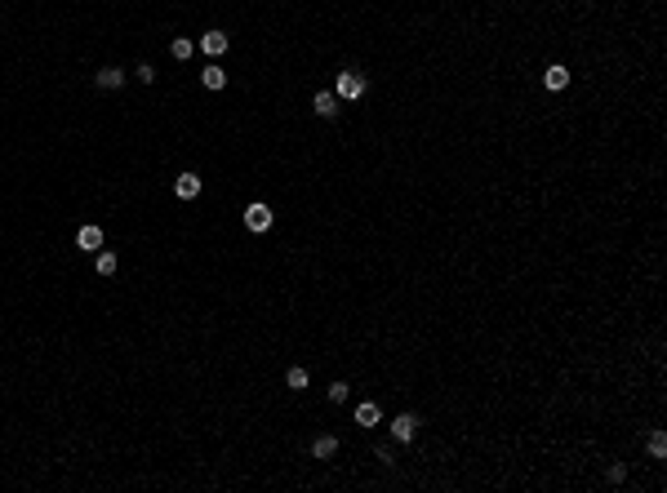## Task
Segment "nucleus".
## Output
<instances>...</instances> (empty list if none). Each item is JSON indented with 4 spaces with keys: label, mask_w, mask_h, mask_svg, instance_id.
Returning <instances> with one entry per match:
<instances>
[{
    "label": "nucleus",
    "mask_w": 667,
    "mask_h": 493,
    "mask_svg": "<svg viewBox=\"0 0 667 493\" xmlns=\"http://www.w3.org/2000/svg\"><path fill=\"white\" fill-rule=\"evenodd\" d=\"M174 196L178 200H196V196H201V174H178L174 178Z\"/></svg>",
    "instance_id": "obj_5"
},
{
    "label": "nucleus",
    "mask_w": 667,
    "mask_h": 493,
    "mask_svg": "<svg viewBox=\"0 0 667 493\" xmlns=\"http://www.w3.org/2000/svg\"><path fill=\"white\" fill-rule=\"evenodd\" d=\"M196 49H201L205 54V58H218V54H227V32H205L201 36V41H196Z\"/></svg>",
    "instance_id": "obj_2"
},
{
    "label": "nucleus",
    "mask_w": 667,
    "mask_h": 493,
    "mask_svg": "<svg viewBox=\"0 0 667 493\" xmlns=\"http://www.w3.org/2000/svg\"><path fill=\"white\" fill-rule=\"evenodd\" d=\"M201 84H205V89H223V84H227V71H223L218 62H210V67L201 71Z\"/></svg>",
    "instance_id": "obj_11"
},
{
    "label": "nucleus",
    "mask_w": 667,
    "mask_h": 493,
    "mask_svg": "<svg viewBox=\"0 0 667 493\" xmlns=\"http://www.w3.org/2000/svg\"><path fill=\"white\" fill-rule=\"evenodd\" d=\"M169 54H174L178 62H187V58H192V54H196V45H192V41H183V36H178V41L169 45Z\"/></svg>",
    "instance_id": "obj_14"
},
{
    "label": "nucleus",
    "mask_w": 667,
    "mask_h": 493,
    "mask_svg": "<svg viewBox=\"0 0 667 493\" xmlns=\"http://www.w3.org/2000/svg\"><path fill=\"white\" fill-rule=\"evenodd\" d=\"M116 267H120V258H116L111 249H98V253H93V271H98L102 280H111V276H116Z\"/></svg>",
    "instance_id": "obj_7"
},
{
    "label": "nucleus",
    "mask_w": 667,
    "mask_h": 493,
    "mask_svg": "<svg viewBox=\"0 0 667 493\" xmlns=\"http://www.w3.org/2000/svg\"><path fill=\"white\" fill-rule=\"evenodd\" d=\"M325 395H330L334 404H343L347 395H352V387H347V382H330V391H325Z\"/></svg>",
    "instance_id": "obj_17"
},
{
    "label": "nucleus",
    "mask_w": 667,
    "mask_h": 493,
    "mask_svg": "<svg viewBox=\"0 0 667 493\" xmlns=\"http://www.w3.org/2000/svg\"><path fill=\"white\" fill-rule=\"evenodd\" d=\"M312 453H316V458H334V453H338V440H334V435H316V440H312Z\"/></svg>",
    "instance_id": "obj_13"
},
{
    "label": "nucleus",
    "mask_w": 667,
    "mask_h": 493,
    "mask_svg": "<svg viewBox=\"0 0 667 493\" xmlns=\"http://www.w3.org/2000/svg\"><path fill=\"white\" fill-rule=\"evenodd\" d=\"M378 418H383V409L374 400H361V404H356V422H361V426H374Z\"/></svg>",
    "instance_id": "obj_12"
},
{
    "label": "nucleus",
    "mask_w": 667,
    "mask_h": 493,
    "mask_svg": "<svg viewBox=\"0 0 667 493\" xmlns=\"http://www.w3.org/2000/svg\"><path fill=\"white\" fill-rule=\"evenodd\" d=\"M543 84H547V89H565V84H569V67H565V62H552V67L543 71Z\"/></svg>",
    "instance_id": "obj_9"
},
{
    "label": "nucleus",
    "mask_w": 667,
    "mask_h": 493,
    "mask_svg": "<svg viewBox=\"0 0 667 493\" xmlns=\"http://www.w3.org/2000/svg\"><path fill=\"white\" fill-rule=\"evenodd\" d=\"M76 244H80V249H89V253H98L102 249V227H80V231H76Z\"/></svg>",
    "instance_id": "obj_8"
},
{
    "label": "nucleus",
    "mask_w": 667,
    "mask_h": 493,
    "mask_svg": "<svg viewBox=\"0 0 667 493\" xmlns=\"http://www.w3.org/2000/svg\"><path fill=\"white\" fill-rule=\"evenodd\" d=\"M245 227H249V231H267V227H271V205L253 200L249 209H245Z\"/></svg>",
    "instance_id": "obj_3"
},
{
    "label": "nucleus",
    "mask_w": 667,
    "mask_h": 493,
    "mask_svg": "<svg viewBox=\"0 0 667 493\" xmlns=\"http://www.w3.org/2000/svg\"><path fill=\"white\" fill-rule=\"evenodd\" d=\"M392 435H396L400 444H409L418 435V418L414 413H396V418H392Z\"/></svg>",
    "instance_id": "obj_4"
},
{
    "label": "nucleus",
    "mask_w": 667,
    "mask_h": 493,
    "mask_svg": "<svg viewBox=\"0 0 667 493\" xmlns=\"http://www.w3.org/2000/svg\"><path fill=\"white\" fill-rule=\"evenodd\" d=\"M285 382L294 387V391H303V387H307V369H298V365H294V369L285 374Z\"/></svg>",
    "instance_id": "obj_16"
},
{
    "label": "nucleus",
    "mask_w": 667,
    "mask_h": 493,
    "mask_svg": "<svg viewBox=\"0 0 667 493\" xmlns=\"http://www.w3.org/2000/svg\"><path fill=\"white\" fill-rule=\"evenodd\" d=\"M334 93L343 102H361L365 93H370V80H365L361 71H338V80H334Z\"/></svg>",
    "instance_id": "obj_1"
},
{
    "label": "nucleus",
    "mask_w": 667,
    "mask_h": 493,
    "mask_svg": "<svg viewBox=\"0 0 667 493\" xmlns=\"http://www.w3.org/2000/svg\"><path fill=\"white\" fill-rule=\"evenodd\" d=\"M312 107H316V116H325V120H330V116H338V107H343V98H338L334 89H321V93L312 98Z\"/></svg>",
    "instance_id": "obj_6"
},
{
    "label": "nucleus",
    "mask_w": 667,
    "mask_h": 493,
    "mask_svg": "<svg viewBox=\"0 0 667 493\" xmlns=\"http://www.w3.org/2000/svg\"><path fill=\"white\" fill-rule=\"evenodd\" d=\"M623 480H627V467H623V462H614V467H609V485H623Z\"/></svg>",
    "instance_id": "obj_19"
},
{
    "label": "nucleus",
    "mask_w": 667,
    "mask_h": 493,
    "mask_svg": "<svg viewBox=\"0 0 667 493\" xmlns=\"http://www.w3.org/2000/svg\"><path fill=\"white\" fill-rule=\"evenodd\" d=\"M650 458H667V435L663 431L650 435Z\"/></svg>",
    "instance_id": "obj_15"
},
{
    "label": "nucleus",
    "mask_w": 667,
    "mask_h": 493,
    "mask_svg": "<svg viewBox=\"0 0 667 493\" xmlns=\"http://www.w3.org/2000/svg\"><path fill=\"white\" fill-rule=\"evenodd\" d=\"M93 84H98V89H120V84H125V71H120V67H102V71H93Z\"/></svg>",
    "instance_id": "obj_10"
},
{
    "label": "nucleus",
    "mask_w": 667,
    "mask_h": 493,
    "mask_svg": "<svg viewBox=\"0 0 667 493\" xmlns=\"http://www.w3.org/2000/svg\"><path fill=\"white\" fill-rule=\"evenodd\" d=\"M134 76H138L143 84H152V80H156V67H152V62H138V71H134Z\"/></svg>",
    "instance_id": "obj_18"
}]
</instances>
